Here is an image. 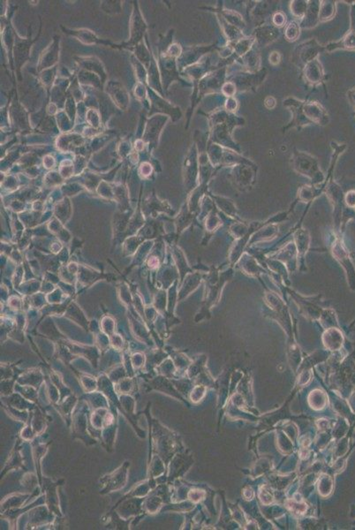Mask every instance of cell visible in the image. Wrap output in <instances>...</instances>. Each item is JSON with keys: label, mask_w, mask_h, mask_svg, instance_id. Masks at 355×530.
<instances>
[{"label": "cell", "mask_w": 355, "mask_h": 530, "mask_svg": "<svg viewBox=\"0 0 355 530\" xmlns=\"http://www.w3.org/2000/svg\"><path fill=\"white\" fill-rule=\"evenodd\" d=\"M279 34V29L273 24H263L256 29L253 37L258 46L265 47L273 41L277 40Z\"/></svg>", "instance_id": "6"}, {"label": "cell", "mask_w": 355, "mask_h": 530, "mask_svg": "<svg viewBox=\"0 0 355 530\" xmlns=\"http://www.w3.org/2000/svg\"><path fill=\"white\" fill-rule=\"evenodd\" d=\"M308 6V10L306 13L305 16L302 19L301 27L309 29V27H315L319 21V11L321 2L319 1H309Z\"/></svg>", "instance_id": "8"}, {"label": "cell", "mask_w": 355, "mask_h": 530, "mask_svg": "<svg viewBox=\"0 0 355 530\" xmlns=\"http://www.w3.org/2000/svg\"><path fill=\"white\" fill-rule=\"evenodd\" d=\"M209 119L211 126L210 143L219 144L223 147L230 148L233 151L239 153V145L232 141V133L234 127L244 124L245 121L242 118L235 116L225 109H221L213 113Z\"/></svg>", "instance_id": "2"}, {"label": "cell", "mask_w": 355, "mask_h": 530, "mask_svg": "<svg viewBox=\"0 0 355 530\" xmlns=\"http://www.w3.org/2000/svg\"><path fill=\"white\" fill-rule=\"evenodd\" d=\"M284 106L289 108L293 115L292 122L286 129L291 127H304L309 124L326 126L329 123L327 111L317 102H302L288 97L284 100Z\"/></svg>", "instance_id": "1"}, {"label": "cell", "mask_w": 355, "mask_h": 530, "mask_svg": "<svg viewBox=\"0 0 355 530\" xmlns=\"http://www.w3.org/2000/svg\"><path fill=\"white\" fill-rule=\"evenodd\" d=\"M281 61V55L279 51H272L269 54V62L272 66H278Z\"/></svg>", "instance_id": "17"}, {"label": "cell", "mask_w": 355, "mask_h": 530, "mask_svg": "<svg viewBox=\"0 0 355 530\" xmlns=\"http://www.w3.org/2000/svg\"><path fill=\"white\" fill-rule=\"evenodd\" d=\"M266 75V70H261L257 73H240V74L233 77V83L235 84L237 90L239 91H245V90H251L254 88L257 87L262 80H264Z\"/></svg>", "instance_id": "5"}, {"label": "cell", "mask_w": 355, "mask_h": 530, "mask_svg": "<svg viewBox=\"0 0 355 530\" xmlns=\"http://www.w3.org/2000/svg\"><path fill=\"white\" fill-rule=\"evenodd\" d=\"M302 74L306 81L312 85L321 83L324 79L323 68L318 59H315L307 64L305 67H303Z\"/></svg>", "instance_id": "7"}, {"label": "cell", "mask_w": 355, "mask_h": 530, "mask_svg": "<svg viewBox=\"0 0 355 530\" xmlns=\"http://www.w3.org/2000/svg\"><path fill=\"white\" fill-rule=\"evenodd\" d=\"M239 60H242V66H244L247 72L249 73H257L260 67V56L257 50L253 47L248 53Z\"/></svg>", "instance_id": "9"}, {"label": "cell", "mask_w": 355, "mask_h": 530, "mask_svg": "<svg viewBox=\"0 0 355 530\" xmlns=\"http://www.w3.org/2000/svg\"><path fill=\"white\" fill-rule=\"evenodd\" d=\"M324 50L325 47L321 46L316 40L311 39L298 45L293 55V61L298 64V66L304 67L307 64L318 59L320 52Z\"/></svg>", "instance_id": "4"}, {"label": "cell", "mask_w": 355, "mask_h": 530, "mask_svg": "<svg viewBox=\"0 0 355 530\" xmlns=\"http://www.w3.org/2000/svg\"><path fill=\"white\" fill-rule=\"evenodd\" d=\"M287 21V18H286V14L282 13V12H277L272 17V23L275 27H281L283 26H285Z\"/></svg>", "instance_id": "15"}, {"label": "cell", "mask_w": 355, "mask_h": 530, "mask_svg": "<svg viewBox=\"0 0 355 530\" xmlns=\"http://www.w3.org/2000/svg\"><path fill=\"white\" fill-rule=\"evenodd\" d=\"M319 11V21L331 20L335 14V3L332 1H322Z\"/></svg>", "instance_id": "11"}, {"label": "cell", "mask_w": 355, "mask_h": 530, "mask_svg": "<svg viewBox=\"0 0 355 530\" xmlns=\"http://www.w3.org/2000/svg\"><path fill=\"white\" fill-rule=\"evenodd\" d=\"M215 12L220 14L221 16L224 17V19L227 22L232 24V26L238 27L240 30H242L243 27H245V23H244L242 17L240 16L238 13L233 12V11L220 9V8H219V10L215 11Z\"/></svg>", "instance_id": "10"}, {"label": "cell", "mask_w": 355, "mask_h": 530, "mask_svg": "<svg viewBox=\"0 0 355 530\" xmlns=\"http://www.w3.org/2000/svg\"><path fill=\"white\" fill-rule=\"evenodd\" d=\"M264 105L267 109L273 110L277 105V100H276L275 97H271V96L266 97L264 99Z\"/></svg>", "instance_id": "18"}, {"label": "cell", "mask_w": 355, "mask_h": 530, "mask_svg": "<svg viewBox=\"0 0 355 530\" xmlns=\"http://www.w3.org/2000/svg\"><path fill=\"white\" fill-rule=\"evenodd\" d=\"M293 167L297 172L306 176L315 179L316 177H322V173L319 169L318 163L315 157L309 154L301 152L296 150L292 157Z\"/></svg>", "instance_id": "3"}, {"label": "cell", "mask_w": 355, "mask_h": 530, "mask_svg": "<svg viewBox=\"0 0 355 530\" xmlns=\"http://www.w3.org/2000/svg\"><path fill=\"white\" fill-rule=\"evenodd\" d=\"M301 35V25L296 21H292L287 25L285 30V37L289 42H294Z\"/></svg>", "instance_id": "12"}, {"label": "cell", "mask_w": 355, "mask_h": 530, "mask_svg": "<svg viewBox=\"0 0 355 530\" xmlns=\"http://www.w3.org/2000/svg\"><path fill=\"white\" fill-rule=\"evenodd\" d=\"M308 1H292L291 2V13L294 16L301 18L302 20L308 10Z\"/></svg>", "instance_id": "13"}, {"label": "cell", "mask_w": 355, "mask_h": 530, "mask_svg": "<svg viewBox=\"0 0 355 530\" xmlns=\"http://www.w3.org/2000/svg\"><path fill=\"white\" fill-rule=\"evenodd\" d=\"M239 107V103L234 97H228L225 103V110L233 114Z\"/></svg>", "instance_id": "16"}, {"label": "cell", "mask_w": 355, "mask_h": 530, "mask_svg": "<svg viewBox=\"0 0 355 530\" xmlns=\"http://www.w3.org/2000/svg\"><path fill=\"white\" fill-rule=\"evenodd\" d=\"M236 91H237V87H236L235 84L233 83L232 81H226L223 85L222 89H221V93L224 96H226L227 98L228 97H233V96L235 95Z\"/></svg>", "instance_id": "14"}]
</instances>
